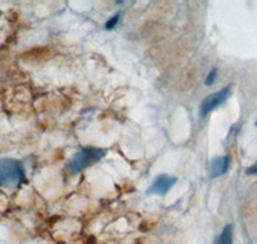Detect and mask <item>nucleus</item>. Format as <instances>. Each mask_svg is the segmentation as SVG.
<instances>
[{
	"label": "nucleus",
	"instance_id": "f257e3e1",
	"mask_svg": "<svg viewBox=\"0 0 257 244\" xmlns=\"http://www.w3.org/2000/svg\"><path fill=\"white\" fill-rule=\"evenodd\" d=\"M105 153H107L105 149L95 148V147H85L70 158L68 163L66 165V169L70 174H80L94 163L99 162L104 157Z\"/></svg>",
	"mask_w": 257,
	"mask_h": 244
},
{
	"label": "nucleus",
	"instance_id": "f03ea898",
	"mask_svg": "<svg viewBox=\"0 0 257 244\" xmlns=\"http://www.w3.org/2000/svg\"><path fill=\"white\" fill-rule=\"evenodd\" d=\"M25 180V169L15 158H0V186L16 189Z\"/></svg>",
	"mask_w": 257,
	"mask_h": 244
},
{
	"label": "nucleus",
	"instance_id": "7ed1b4c3",
	"mask_svg": "<svg viewBox=\"0 0 257 244\" xmlns=\"http://www.w3.org/2000/svg\"><path fill=\"white\" fill-rule=\"evenodd\" d=\"M229 95H230V86H226L221 89V90L208 95L207 98H205V100L202 102L201 108H199V114H201L202 118L207 117L212 110H215L222 103H225V100L229 98Z\"/></svg>",
	"mask_w": 257,
	"mask_h": 244
},
{
	"label": "nucleus",
	"instance_id": "20e7f679",
	"mask_svg": "<svg viewBox=\"0 0 257 244\" xmlns=\"http://www.w3.org/2000/svg\"><path fill=\"white\" fill-rule=\"evenodd\" d=\"M178 179L171 175L162 174L158 177H156L152 185L149 186L148 194H156V195H165L167 192L171 190L174 185L176 184Z\"/></svg>",
	"mask_w": 257,
	"mask_h": 244
},
{
	"label": "nucleus",
	"instance_id": "39448f33",
	"mask_svg": "<svg viewBox=\"0 0 257 244\" xmlns=\"http://www.w3.org/2000/svg\"><path fill=\"white\" fill-rule=\"evenodd\" d=\"M229 165H230V160L226 156H220V157H215L211 161L210 166V176L212 179L222 176L228 172Z\"/></svg>",
	"mask_w": 257,
	"mask_h": 244
},
{
	"label": "nucleus",
	"instance_id": "423d86ee",
	"mask_svg": "<svg viewBox=\"0 0 257 244\" xmlns=\"http://www.w3.org/2000/svg\"><path fill=\"white\" fill-rule=\"evenodd\" d=\"M215 244H233V226L231 225H226L222 229Z\"/></svg>",
	"mask_w": 257,
	"mask_h": 244
},
{
	"label": "nucleus",
	"instance_id": "0eeeda50",
	"mask_svg": "<svg viewBox=\"0 0 257 244\" xmlns=\"http://www.w3.org/2000/svg\"><path fill=\"white\" fill-rule=\"evenodd\" d=\"M120 13H117V15H114V16H112L111 18H109L108 21H107V22H105V25H104V27L107 30H113L114 27L117 26V25H118V22H120Z\"/></svg>",
	"mask_w": 257,
	"mask_h": 244
},
{
	"label": "nucleus",
	"instance_id": "6e6552de",
	"mask_svg": "<svg viewBox=\"0 0 257 244\" xmlns=\"http://www.w3.org/2000/svg\"><path fill=\"white\" fill-rule=\"evenodd\" d=\"M216 76H217V70L213 67L212 70L210 71V73L207 75V77H206L205 85H207V86H211V85L215 82V80H216Z\"/></svg>",
	"mask_w": 257,
	"mask_h": 244
},
{
	"label": "nucleus",
	"instance_id": "1a4fd4ad",
	"mask_svg": "<svg viewBox=\"0 0 257 244\" xmlns=\"http://www.w3.org/2000/svg\"><path fill=\"white\" fill-rule=\"evenodd\" d=\"M247 174H257V161L254 165H252L251 167H248V169H247Z\"/></svg>",
	"mask_w": 257,
	"mask_h": 244
},
{
	"label": "nucleus",
	"instance_id": "9d476101",
	"mask_svg": "<svg viewBox=\"0 0 257 244\" xmlns=\"http://www.w3.org/2000/svg\"><path fill=\"white\" fill-rule=\"evenodd\" d=\"M256 125H257V122H256Z\"/></svg>",
	"mask_w": 257,
	"mask_h": 244
}]
</instances>
